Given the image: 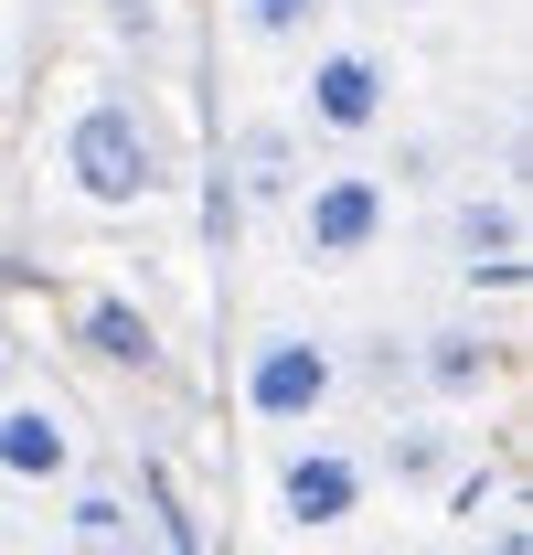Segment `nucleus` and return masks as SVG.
Returning <instances> with one entry per match:
<instances>
[{"mask_svg": "<svg viewBox=\"0 0 533 555\" xmlns=\"http://www.w3.org/2000/svg\"><path fill=\"white\" fill-rule=\"evenodd\" d=\"M54 171H65L75 204L96 214H139L171 193V129L139 86H86L65 107V139H54Z\"/></svg>", "mask_w": 533, "mask_h": 555, "instance_id": "1", "label": "nucleus"}, {"mask_svg": "<svg viewBox=\"0 0 533 555\" xmlns=\"http://www.w3.org/2000/svg\"><path fill=\"white\" fill-rule=\"evenodd\" d=\"M288 235H299V257L310 268H363L385 235H395V182L385 171H310L299 182V204H288Z\"/></svg>", "mask_w": 533, "mask_h": 555, "instance_id": "2", "label": "nucleus"}, {"mask_svg": "<svg viewBox=\"0 0 533 555\" xmlns=\"http://www.w3.org/2000/svg\"><path fill=\"white\" fill-rule=\"evenodd\" d=\"M235 396L257 427H321L341 396V352L321 332H257L246 343V374H235Z\"/></svg>", "mask_w": 533, "mask_h": 555, "instance_id": "3", "label": "nucleus"}, {"mask_svg": "<svg viewBox=\"0 0 533 555\" xmlns=\"http://www.w3.org/2000/svg\"><path fill=\"white\" fill-rule=\"evenodd\" d=\"M395 118V65L374 43H321L299 75V129L310 139H374Z\"/></svg>", "mask_w": 533, "mask_h": 555, "instance_id": "4", "label": "nucleus"}, {"mask_svg": "<svg viewBox=\"0 0 533 555\" xmlns=\"http://www.w3.org/2000/svg\"><path fill=\"white\" fill-rule=\"evenodd\" d=\"M310 182V129L299 118H235L224 129V204L235 214H288Z\"/></svg>", "mask_w": 533, "mask_h": 555, "instance_id": "5", "label": "nucleus"}, {"mask_svg": "<svg viewBox=\"0 0 533 555\" xmlns=\"http://www.w3.org/2000/svg\"><path fill=\"white\" fill-rule=\"evenodd\" d=\"M405 374H416L427 406H480V396L512 374V343H502L491 321H438V332L405 343Z\"/></svg>", "mask_w": 533, "mask_h": 555, "instance_id": "6", "label": "nucleus"}, {"mask_svg": "<svg viewBox=\"0 0 533 555\" xmlns=\"http://www.w3.org/2000/svg\"><path fill=\"white\" fill-rule=\"evenodd\" d=\"M363 491H374V470H363L352 449H332V438H310V449L277 460V524H288V534H341V524L363 513Z\"/></svg>", "mask_w": 533, "mask_h": 555, "instance_id": "7", "label": "nucleus"}, {"mask_svg": "<svg viewBox=\"0 0 533 555\" xmlns=\"http://www.w3.org/2000/svg\"><path fill=\"white\" fill-rule=\"evenodd\" d=\"M448 268H459L469 288H523L533 235H523V193H512V182H502V193H459V214H448Z\"/></svg>", "mask_w": 533, "mask_h": 555, "instance_id": "8", "label": "nucleus"}, {"mask_svg": "<svg viewBox=\"0 0 533 555\" xmlns=\"http://www.w3.org/2000/svg\"><path fill=\"white\" fill-rule=\"evenodd\" d=\"M0 481L11 491L75 481V416L54 396H0Z\"/></svg>", "mask_w": 533, "mask_h": 555, "instance_id": "9", "label": "nucleus"}, {"mask_svg": "<svg viewBox=\"0 0 533 555\" xmlns=\"http://www.w3.org/2000/svg\"><path fill=\"white\" fill-rule=\"evenodd\" d=\"M65 321H75V352H86V363H107V374H160V321H150L139 299L86 288Z\"/></svg>", "mask_w": 533, "mask_h": 555, "instance_id": "10", "label": "nucleus"}, {"mask_svg": "<svg viewBox=\"0 0 533 555\" xmlns=\"http://www.w3.org/2000/svg\"><path fill=\"white\" fill-rule=\"evenodd\" d=\"M459 427H448V416H385V449H374V470H385V481L395 491H448L459 481Z\"/></svg>", "mask_w": 533, "mask_h": 555, "instance_id": "11", "label": "nucleus"}, {"mask_svg": "<svg viewBox=\"0 0 533 555\" xmlns=\"http://www.w3.org/2000/svg\"><path fill=\"white\" fill-rule=\"evenodd\" d=\"M65 545L75 555H150V513H139L118 481H86L65 502Z\"/></svg>", "mask_w": 533, "mask_h": 555, "instance_id": "12", "label": "nucleus"}, {"mask_svg": "<svg viewBox=\"0 0 533 555\" xmlns=\"http://www.w3.org/2000/svg\"><path fill=\"white\" fill-rule=\"evenodd\" d=\"M321 11H332V0H235V33H246L257 54H288V43L321 33Z\"/></svg>", "mask_w": 533, "mask_h": 555, "instance_id": "13", "label": "nucleus"}, {"mask_svg": "<svg viewBox=\"0 0 533 555\" xmlns=\"http://www.w3.org/2000/svg\"><path fill=\"white\" fill-rule=\"evenodd\" d=\"M363 385H374L385 406H395V396H416V374H405V343H395V332H374V343H363Z\"/></svg>", "mask_w": 533, "mask_h": 555, "instance_id": "14", "label": "nucleus"}, {"mask_svg": "<svg viewBox=\"0 0 533 555\" xmlns=\"http://www.w3.org/2000/svg\"><path fill=\"white\" fill-rule=\"evenodd\" d=\"M96 11H107V33H118V43H139V54L171 33V11H160V0H96Z\"/></svg>", "mask_w": 533, "mask_h": 555, "instance_id": "15", "label": "nucleus"}, {"mask_svg": "<svg viewBox=\"0 0 533 555\" xmlns=\"http://www.w3.org/2000/svg\"><path fill=\"white\" fill-rule=\"evenodd\" d=\"M491 555H523V513H502V534H491Z\"/></svg>", "mask_w": 533, "mask_h": 555, "instance_id": "16", "label": "nucleus"}, {"mask_svg": "<svg viewBox=\"0 0 533 555\" xmlns=\"http://www.w3.org/2000/svg\"><path fill=\"white\" fill-rule=\"evenodd\" d=\"M395 11H438V0H395Z\"/></svg>", "mask_w": 533, "mask_h": 555, "instance_id": "17", "label": "nucleus"}, {"mask_svg": "<svg viewBox=\"0 0 533 555\" xmlns=\"http://www.w3.org/2000/svg\"><path fill=\"white\" fill-rule=\"evenodd\" d=\"M0 385H11V343H0Z\"/></svg>", "mask_w": 533, "mask_h": 555, "instance_id": "18", "label": "nucleus"}]
</instances>
